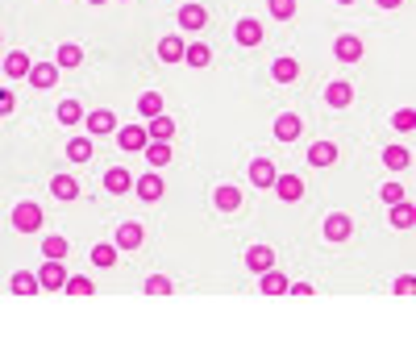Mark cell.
<instances>
[{
  "label": "cell",
  "mask_w": 416,
  "mask_h": 345,
  "mask_svg": "<svg viewBox=\"0 0 416 345\" xmlns=\"http://www.w3.org/2000/svg\"><path fill=\"white\" fill-rule=\"evenodd\" d=\"M67 158L71 162H88L92 158V137H71L67 142Z\"/></svg>",
  "instance_id": "obj_29"
},
{
  "label": "cell",
  "mask_w": 416,
  "mask_h": 345,
  "mask_svg": "<svg viewBox=\"0 0 416 345\" xmlns=\"http://www.w3.org/2000/svg\"><path fill=\"white\" fill-rule=\"evenodd\" d=\"M146 292H150V296H167V292H171V279L154 275V279H146Z\"/></svg>",
  "instance_id": "obj_39"
},
{
  "label": "cell",
  "mask_w": 416,
  "mask_h": 345,
  "mask_svg": "<svg viewBox=\"0 0 416 345\" xmlns=\"http://www.w3.org/2000/svg\"><path fill=\"white\" fill-rule=\"evenodd\" d=\"M271 12H275L279 21H292V17H296V0H271Z\"/></svg>",
  "instance_id": "obj_37"
},
{
  "label": "cell",
  "mask_w": 416,
  "mask_h": 345,
  "mask_svg": "<svg viewBox=\"0 0 416 345\" xmlns=\"http://www.w3.org/2000/svg\"><path fill=\"white\" fill-rule=\"evenodd\" d=\"M350 100H354V87H350L346 79H333V83L325 87V104H329V108H346Z\"/></svg>",
  "instance_id": "obj_8"
},
{
  "label": "cell",
  "mask_w": 416,
  "mask_h": 345,
  "mask_svg": "<svg viewBox=\"0 0 416 345\" xmlns=\"http://www.w3.org/2000/svg\"><path fill=\"white\" fill-rule=\"evenodd\" d=\"M158 58H163V62H183V37H175V33L163 37V42H158Z\"/></svg>",
  "instance_id": "obj_21"
},
{
  "label": "cell",
  "mask_w": 416,
  "mask_h": 345,
  "mask_svg": "<svg viewBox=\"0 0 416 345\" xmlns=\"http://www.w3.org/2000/svg\"><path fill=\"white\" fill-rule=\"evenodd\" d=\"M204 21H208V12H204L200 4H183V8H179V25H183V29H204Z\"/></svg>",
  "instance_id": "obj_20"
},
{
  "label": "cell",
  "mask_w": 416,
  "mask_h": 345,
  "mask_svg": "<svg viewBox=\"0 0 416 345\" xmlns=\"http://www.w3.org/2000/svg\"><path fill=\"white\" fill-rule=\"evenodd\" d=\"M379 196H383V204H396V200H404V187H400V183H383Z\"/></svg>",
  "instance_id": "obj_41"
},
{
  "label": "cell",
  "mask_w": 416,
  "mask_h": 345,
  "mask_svg": "<svg viewBox=\"0 0 416 345\" xmlns=\"http://www.w3.org/2000/svg\"><path fill=\"white\" fill-rule=\"evenodd\" d=\"M375 4H379V8H400L404 0H375Z\"/></svg>",
  "instance_id": "obj_45"
},
{
  "label": "cell",
  "mask_w": 416,
  "mask_h": 345,
  "mask_svg": "<svg viewBox=\"0 0 416 345\" xmlns=\"http://www.w3.org/2000/svg\"><path fill=\"white\" fill-rule=\"evenodd\" d=\"M92 262H96L100 271H108V267L117 262V246H96V250H92Z\"/></svg>",
  "instance_id": "obj_35"
},
{
  "label": "cell",
  "mask_w": 416,
  "mask_h": 345,
  "mask_svg": "<svg viewBox=\"0 0 416 345\" xmlns=\"http://www.w3.org/2000/svg\"><path fill=\"white\" fill-rule=\"evenodd\" d=\"M67 283V271H63V258H46V267L38 271V287H46V292H58Z\"/></svg>",
  "instance_id": "obj_3"
},
{
  "label": "cell",
  "mask_w": 416,
  "mask_h": 345,
  "mask_svg": "<svg viewBox=\"0 0 416 345\" xmlns=\"http://www.w3.org/2000/svg\"><path fill=\"white\" fill-rule=\"evenodd\" d=\"M392 208V225L396 229H413V204L408 200H396V204H388Z\"/></svg>",
  "instance_id": "obj_30"
},
{
  "label": "cell",
  "mask_w": 416,
  "mask_h": 345,
  "mask_svg": "<svg viewBox=\"0 0 416 345\" xmlns=\"http://www.w3.org/2000/svg\"><path fill=\"white\" fill-rule=\"evenodd\" d=\"M246 267H250L254 275L271 271V267H275V250H271V246H250V250H246Z\"/></svg>",
  "instance_id": "obj_7"
},
{
  "label": "cell",
  "mask_w": 416,
  "mask_h": 345,
  "mask_svg": "<svg viewBox=\"0 0 416 345\" xmlns=\"http://www.w3.org/2000/svg\"><path fill=\"white\" fill-rule=\"evenodd\" d=\"M271 187H275V196H279L283 204H296V200L304 196V179H300V175H275Z\"/></svg>",
  "instance_id": "obj_2"
},
{
  "label": "cell",
  "mask_w": 416,
  "mask_h": 345,
  "mask_svg": "<svg viewBox=\"0 0 416 345\" xmlns=\"http://www.w3.org/2000/svg\"><path fill=\"white\" fill-rule=\"evenodd\" d=\"M50 196H54V200H75V196H79V183H75L71 175H54V179H50Z\"/></svg>",
  "instance_id": "obj_19"
},
{
  "label": "cell",
  "mask_w": 416,
  "mask_h": 345,
  "mask_svg": "<svg viewBox=\"0 0 416 345\" xmlns=\"http://www.w3.org/2000/svg\"><path fill=\"white\" fill-rule=\"evenodd\" d=\"M288 292H296V296H313V287H308V283H288Z\"/></svg>",
  "instance_id": "obj_44"
},
{
  "label": "cell",
  "mask_w": 416,
  "mask_h": 345,
  "mask_svg": "<svg viewBox=\"0 0 416 345\" xmlns=\"http://www.w3.org/2000/svg\"><path fill=\"white\" fill-rule=\"evenodd\" d=\"M104 187H108V192H113V196H125V192H129V187H133V175H129V171H125V167H113V171H108V175H104Z\"/></svg>",
  "instance_id": "obj_16"
},
{
  "label": "cell",
  "mask_w": 416,
  "mask_h": 345,
  "mask_svg": "<svg viewBox=\"0 0 416 345\" xmlns=\"http://www.w3.org/2000/svg\"><path fill=\"white\" fill-rule=\"evenodd\" d=\"M283 292H288V275H279L275 267L263 271V296H283Z\"/></svg>",
  "instance_id": "obj_27"
},
{
  "label": "cell",
  "mask_w": 416,
  "mask_h": 345,
  "mask_svg": "<svg viewBox=\"0 0 416 345\" xmlns=\"http://www.w3.org/2000/svg\"><path fill=\"white\" fill-rule=\"evenodd\" d=\"M29 67H33V62L25 58V50H13V54L4 58V75H13V79H25V75H29Z\"/></svg>",
  "instance_id": "obj_22"
},
{
  "label": "cell",
  "mask_w": 416,
  "mask_h": 345,
  "mask_svg": "<svg viewBox=\"0 0 416 345\" xmlns=\"http://www.w3.org/2000/svg\"><path fill=\"white\" fill-rule=\"evenodd\" d=\"M13 229H17V233H38V229H42V208L29 204V200L17 204V208H13Z\"/></svg>",
  "instance_id": "obj_1"
},
{
  "label": "cell",
  "mask_w": 416,
  "mask_h": 345,
  "mask_svg": "<svg viewBox=\"0 0 416 345\" xmlns=\"http://www.w3.org/2000/svg\"><path fill=\"white\" fill-rule=\"evenodd\" d=\"M338 4H354V0H338Z\"/></svg>",
  "instance_id": "obj_46"
},
{
  "label": "cell",
  "mask_w": 416,
  "mask_h": 345,
  "mask_svg": "<svg viewBox=\"0 0 416 345\" xmlns=\"http://www.w3.org/2000/svg\"><path fill=\"white\" fill-rule=\"evenodd\" d=\"M142 150H146V158H150V167H154V171L171 162V146H167V142H146Z\"/></svg>",
  "instance_id": "obj_26"
},
{
  "label": "cell",
  "mask_w": 416,
  "mask_h": 345,
  "mask_svg": "<svg viewBox=\"0 0 416 345\" xmlns=\"http://www.w3.org/2000/svg\"><path fill=\"white\" fill-rule=\"evenodd\" d=\"M271 75H275L279 83H296V79H300V62H296V58H275Z\"/></svg>",
  "instance_id": "obj_23"
},
{
  "label": "cell",
  "mask_w": 416,
  "mask_h": 345,
  "mask_svg": "<svg viewBox=\"0 0 416 345\" xmlns=\"http://www.w3.org/2000/svg\"><path fill=\"white\" fill-rule=\"evenodd\" d=\"M213 204H217L221 212H238V208H242V192L225 183V187H217V192H213Z\"/></svg>",
  "instance_id": "obj_18"
},
{
  "label": "cell",
  "mask_w": 416,
  "mask_h": 345,
  "mask_svg": "<svg viewBox=\"0 0 416 345\" xmlns=\"http://www.w3.org/2000/svg\"><path fill=\"white\" fill-rule=\"evenodd\" d=\"M208 58H213V50H208L204 42H192V46H183V62H188V67H208Z\"/></svg>",
  "instance_id": "obj_25"
},
{
  "label": "cell",
  "mask_w": 416,
  "mask_h": 345,
  "mask_svg": "<svg viewBox=\"0 0 416 345\" xmlns=\"http://www.w3.org/2000/svg\"><path fill=\"white\" fill-rule=\"evenodd\" d=\"M113 129H117V117H113L108 108L88 112V133H92V137H104V133H113Z\"/></svg>",
  "instance_id": "obj_9"
},
{
  "label": "cell",
  "mask_w": 416,
  "mask_h": 345,
  "mask_svg": "<svg viewBox=\"0 0 416 345\" xmlns=\"http://www.w3.org/2000/svg\"><path fill=\"white\" fill-rule=\"evenodd\" d=\"M0 71H4V58H0Z\"/></svg>",
  "instance_id": "obj_48"
},
{
  "label": "cell",
  "mask_w": 416,
  "mask_h": 345,
  "mask_svg": "<svg viewBox=\"0 0 416 345\" xmlns=\"http://www.w3.org/2000/svg\"><path fill=\"white\" fill-rule=\"evenodd\" d=\"M58 121H63V125H75V121H83V108H79V100H63V104H58Z\"/></svg>",
  "instance_id": "obj_34"
},
{
  "label": "cell",
  "mask_w": 416,
  "mask_h": 345,
  "mask_svg": "<svg viewBox=\"0 0 416 345\" xmlns=\"http://www.w3.org/2000/svg\"><path fill=\"white\" fill-rule=\"evenodd\" d=\"M138 112H142L146 121H150V117H158V112H163V96H158V92H142V100H138Z\"/></svg>",
  "instance_id": "obj_32"
},
{
  "label": "cell",
  "mask_w": 416,
  "mask_h": 345,
  "mask_svg": "<svg viewBox=\"0 0 416 345\" xmlns=\"http://www.w3.org/2000/svg\"><path fill=\"white\" fill-rule=\"evenodd\" d=\"M142 237H146V233H142V225H138V221H125V225L117 229V242H113V246H117V250H138V246H142Z\"/></svg>",
  "instance_id": "obj_11"
},
{
  "label": "cell",
  "mask_w": 416,
  "mask_h": 345,
  "mask_svg": "<svg viewBox=\"0 0 416 345\" xmlns=\"http://www.w3.org/2000/svg\"><path fill=\"white\" fill-rule=\"evenodd\" d=\"M383 162H388L392 171H404V167L413 162V154H408L404 146H388V150H383Z\"/></svg>",
  "instance_id": "obj_33"
},
{
  "label": "cell",
  "mask_w": 416,
  "mask_h": 345,
  "mask_svg": "<svg viewBox=\"0 0 416 345\" xmlns=\"http://www.w3.org/2000/svg\"><path fill=\"white\" fill-rule=\"evenodd\" d=\"M275 175H279V171H275L271 158H254V162H250V183H254V187H271Z\"/></svg>",
  "instance_id": "obj_10"
},
{
  "label": "cell",
  "mask_w": 416,
  "mask_h": 345,
  "mask_svg": "<svg viewBox=\"0 0 416 345\" xmlns=\"http://www.w3.org/2000/svg\"><path fill=\"white\" fill-rule=\"evenodd\" d=\"M233 37H238L242 46H258V42H263V25H258L254 17H242L238 29H233Z\"/></svg>",
  "instance_id": "obj_12"
},
{
  "label": "cell",
  "mask_w": 416,
  "mask_h": 345,
  "mask_svg": "<svg viewBox=\"0 0 416 345\" xmlns=\"http://www.w3.org/2000/svg\"><path fill=\"white\" fill-rule=\"evenodd\" d=\"M138 196H142L146 204H154V200L163 196V179H158V171H146V175L138 179Z\"/></svg>",
  "instance_id": "obj_17"
},
{
  "label": "cell",
  "mask_w": 416,
  "mask_h": 345,
  "mask_svg": "<svg viewBox=\"0 0 416 345\" xmlns=\"http://www.w3.org/2000/svg\"><path fill=\"white\" fill-rule=\"evenodd\" d=\"M42 254H46V258H67V237H46V242H42Z\"/></svg>",
  "instance_id": "obj_36"
},
{
  "label": "cell",
  "mask_w": 416,
  "mask_h": 345,
  "mask_svg": "<svg viewBox=\"0 0 416 345\" xmlns=\"http://www.w3.org/2000/svg\"><path fill=\"white\" fill-rule=\"evenodd\" d=\"M308 162H313V167H333V162H338V146H333V142L308 146Z\"/></svg>",
  "instance_id": "obj_15"
},
{
  "label": "cell",
  "mask_w": 416,
  "mask_h": 345,
  "mask_svg": "<svg viewBox=\"0 0 416 345\" xmlns=\"http://www.w3.org/2000/svg\"><path fill=\"white\" fill-rule=\"evenodd\" d=\"M396 292H400V296H408V292H413V275H404V279L396 283Z\"/></svg>",
  "instance_id": "obj_43"
},
{
  "label": "cell",
  "mask_w": 416,
  "mask_h": 345,
  "mask_svg": "<svg viewBox=\"0 0 416 345\" xmlns=\"http://www.w3.org/2000/svg\"><path fill=\"white\" fill-rule=\"evenodd\" d=\"M79 62H83V50H79L75 42H63V46H58V67L71 71V67H79Z\"/></svg>",
  "instance_id": "obj_28"
},
{
  "label": "cell",
  "mask_w": 416,
  "mask_h": 345,
  "mask_svg": "<svg viewBox=\"0 0 416 345\" xmlns=\"http://www.w3.org/2000/svg\"><path fill=\"white\" fill-rule=\"evenodd\" d=\"M354 233V221L346 217V212H333V217H325V242H346Z\"/></svg>",
  "instance_id": "obj_5"
},
{
  "label": "cell",
  "mask_w": 416,
  "mask_h": 345,
  "mask_svg": "<svg viewBox=\"0 0 416 345\" xmlns=\"http://www.w3.org/2000/svg\"><path fill=\"white\" fill-rule=\"evenodd\" d=\"M25 79H29L33 87H42V92H46V87H54V83H58V62H33Z\"/></svg>",
  "instance_id": "obj_4"
},
{
  "label": "cell",
  "mask_w": 416,
  "mask_h": 345,
  "mask_svg": "<svg viewBox=\"0 0 416 345\" xmlns=\"http://www.w3.org/2000/svg\"><path fill=\"white\" fill-rule=\"evenodd\" d=\"M4 112H13V92L0 87V117H4Z\"/></svg>",
  "instance_id": "obj_42"
},
{
  "label": "cell",
  "mask_w": 416,
  "mask_h": 345,
  "mask_svg": "<svg viewBox=\"0 0 416 345\" xmlns=\"http://www.w3.org/2000/svg\"><path fill=\"white\" fill-rule=\"evenodd\" d=\"M117 142H121L125 150H142V146H146L150 137H146V129H142V125H125V129L117 133Z\"/></svg>",
  "instance_id": "obj_24"
},
{
  "label": "cell",
  "mask_w": 416,
  "mask_h": 345,
  "mask_svg": "<svg viewBox=\"0 0 416 345\" xmlns=\"http://www.w3.org/2000/svg\"><path fill=\"white\" fill-rule=\"evenodd\" d=\"M413 125H416L413 108H400V112H396V129H400V133H413Z\"/></svg>",
  "instance_id": "obj_40"
},
{
  "label": "cell",
  "mask_w": 416,
  "mask_h": 345,
  "mask_svg": "<svg viewBox=\"0 0 416 345\" xmlns=\"http://www.w3.org/2000/svg\"><path fill=\"white\" fill-rule=\"evenodd\" d=\"M333 54H338L342 62H358V58H363V37H354V33H342V37L333 42Z\"/></svg>",
  "instance_id": "obj_6"
},
{
  "label": "cell",
  "mask_w": 416,
  "mask_h": 345,
  "mask_svg": "<svg viewBox=\"0 0 416 345\" xmlns=\"http://www.w3.org/2000/svg\"><path fill=\"white\" fill-rule=\"evenodd\" d=\"M300 129H304V125H300V117H296V112L275 117V137H279V142H296V137H300Z\"/></svg>",
  "instance_id": "obj_13"
},
{
  "label": "cell",
  "mask_w": 416,
  "mask_h": 345,
  "mask_svg": "<svg viewBox=\"0 0 416 345\" xmlns=\"http://www.w3.org/2000/svg\"><path fill=\"white\" fill-rule=\"evenodd\" d=\"M8 287H13V296H33V292H38V275H29V271H17Z\"/></svg>",
  "instance_id": "obj_31"
},
{
  "label": "cell",
  "mask_w": 416,
  "mask_h": 345,
  "mask_svg": "<svg viewBox=\"0 0 416 345\" xmlns=\"http://www.w3.org/2000/svg\"><path fill=\"white\" fill-rule=\"evenodd\" d=\"M92 4H104V0H92Z\"/></svg>",
  "instance_id": "obj_47"
},
{
  "label": "cell",
  "mask_w": 416,
  "mask_h": 345,
  "mask_svg": "<svg viewBox=\"0 0 416 345\" xmlns=\"http://www.w3.org/2000/svg\"><path fill=\"white\" fill-rule=\"evenodd\" d=\"M63 287H67L71 296H92V279H71V275H67V283H63Z\"/></svg>",
  "instance_id": "obj_38"
},
{
  "label": "cell",
  "mask_w": 416,
  "mask_h": 345,
  "mask_svg": "<svg viewBox=\"0 0 416 345\" xmlns=\"http://www.w3.org/2000/svg\"><path fill=\"white\" fill-rule=\"evenodd\" d=\"M171 133H175V121H171V117H163V112L150 117V125H146V137H150V142H171Z\"/></svg>",
  "instance_id": "obj_14"
}]
</instances>
